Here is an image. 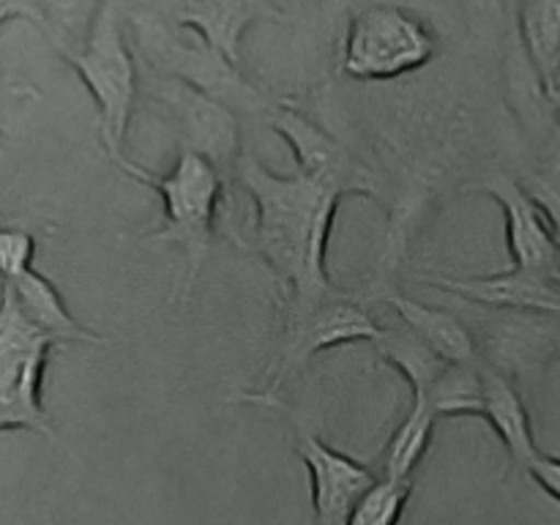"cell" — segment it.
I'll return each instance as SVG.
<instances>
[{"mask_svg":"<svg viewBox=\"0 0 560 525\" xmlns=\"http://www.w3.org/2000/svg\"><path fill=\"white\" fill-rule=\"evenodd\" d=\"M523 36L547 96H556L560 85V0H528L523 9Z\"/></svg>","mask_w":560,"mask_h":525,"instance_id":"obj_19","label":"cell"},{"mask_svg":"<svg viewBox=\"0 0 560 525\" xmlns=\"http://www.w3.org/2000/svg\"><path fill=\"white\" fill-rule=\"evenodd\" d=\"M235 178L255 202V246L284 288V304H306L328 295V238L342 191L295 170L277 175L244 153Z\"/></svg>","mask_w":560,"mask_h":525,"instance_id":"obj_1","label":"cell"},{"mask_svg":"<svg viewBox=\"0 0 560 525\" xmlns=\"http://www.w3.org/2000/svg\"><path fill=\"white\" fill-rule=\"evenodd\" d=\"M42 11L44 33L60 55L74 52L85 44L104 0H33Z\"/></svg>","mask_w":560,"mask_h":525,"instance_id":"obj_20","label":"cell"},{"mask_svg":"<svg viewBox=\"0 0 560 525\" xmlns=\"http://www.w3.org/2000/svg\"><path fill=\"white\" fill-rule=\"evenodd\" d=\"M71 69L93 96L98 109V131L107 156H124L126 131L135 113L137 93H140V69H137L135 49L126 42L124 20L115 3L104 0L85 44L74 52H66Z\"/></svg>","mask_w":560,"mask_h":525,"instance_id":"obj_4","label":"cell"},{"mask_svg":"<svg viewBox=\"0 0 560 525\" xmlns=\"http://www.w3.org/2000/svg\"><path fill=\"white\" fill-rule=\"evenodd\" d=\"M9 20H27L44 31V20H42V11L36 9L33 0H0V25Z\"/></svg>","mask_w":560,"mask_h":525,"instance_id":"obj_24","label":"cell"},{"mask_svg":"<svg viewBox=\"0 0 560 525\" xmlns=\"http://www.w3.org/2000/svg\"><path fill=\"white\" fill-rule=\"evenodd\" d=\"M383 326L342 290L306 304H284L282 339L268 370V392H277L290 375L304 370L317 353L350 342H375Z\"/></svg>","mask_w":560,"mask_h":525,"instance_id":"obj_7","label":"cell"},{"mask_svg":"<svg viewBox=\"0 0 560 525\" xmlns=\"http://www.w3.org/2000/svg\"><path fill=\"white\" fill-rule=\"evenodd\" d=\"M386 304L397 312L399 323L410 328L446 364H476L479 361L474 334L468 331V326L454 312L427 306L399 293L386 295Z\"/></svg>","mask_w":560,"mask_h":525,"instance_id":"obj_16","label":"cell"},{"mask_svg":"<svg viewBox=\"0 0 560 525\" xmlns=\"http://www.w3.org/2000/svg\"><path fill=\"white\" fill-rule=\"evenodd\" d=\"M36 238L22 228H0V279L14 282L33 268Z\"/></svg>","mask_w":560,"mask_h":525,"instance_id":"obj_22","label":"cell"},{"mask_svg":"<svg viewBox=\"0 0 560 525\" xmlns=\"http://www.w3.org/2000/svg\"><path fill=\"white\" fill-rule=\"evenodd\" d=\"M413 481L377 479L350 512L348 525H399Z\"/></svg>","mask_w":560,"mask_h":525,"instance_id":"obj_21","label":"cell"},{"mask_svg":"<svg viewBox=\"0 0 560 525\" xmlns=\"http://www.w3.org/2000/svg\"><path fill=\"white\" fill-rule=\"evenodd\" d=\"M430 288L452 293L457 299L470 301L492 310H520V312H545L560 315V282L536 273L509 268L501 273L487 277H443V273H427L419 277Z\"/></svg>","mask_w":560,"mask_h":525,"instance_id":"obj_13","label":"cell"},{"mask_svg":"<svg viewBox=\"0 0 560 525\" xmlns=\"http://www.w3.org/2000/svg\"><path fill=\"white\" fill-rule=\"evenodd\" d=\"M140 88H145L151 102L159 104L162 113L173 120L180 148L200 153L217 164L224 178H233L244 151H241V120L228 104L156 71H148L145 82L140 77Z\"/></svg>","mask_w":560,"mask_h":525,"instance_id":"obj_8","label":"cell"},{"mask_svg":"<svg viewBox=\"0 0 560 525\" xmlns=\"http://www.w3.org/2000/svg\"><path fill=\"white\" fill-rule=\"evenodd\" d=\"M375 350L388 366L405 377L410 386V397H427L435 386L438 377L446 372V361L432 353L410 328H383L381 337L375 339Z\"/></svg>","mask_w":560,"mask_h":525,"instance_id":"obj_18","label":"cell"},{"mask_svg":"<svg viewBox=\"0 0 560 525\" xmlns=\"http://www.w3.org/2000/svg\"><path fill=\"white\" fill-rule=\"evenodd\" d=\"M435 49L427 22L402 5L372 3L350 20L339 66L355 82H388L424 69Z\"/></svg>","mask_w":560,"mask_h":525,"instance_id":"obj_6","label":"cell"},{"mask_svg":"<svg viewBox=\"0 0 560 525\" xmlns=\"http://www.w3.org/2000/svg\"><path fill=\"white\" fill-rule=\"evenodd\" d=\"M126 20L131 25L135 52L148 71L186 82L195 91L228 104L233 113L268 115L273 109L266 93L246 80L241 66L224 58L195 31H180L153 11H135Z\"/></svg>","mask_w":560,"mask_h":525,"instance_id":"obj_3","label":"cell"},{"mask_svg":"<svg viewBox=\"0 0 560 525\" xmlns=\"http://www.w3.org/2000/svg\"><path fill=\"white\" fill-rule=\"evenodd\" d=\"M295 454L310 474L312 512L317 525H348L355 503L381 479L364 463L337 452L306 430L295 438Z\"/></svg>","mask_w":560,"mask_h":525,"instance_id":"obj_10","label":"cell"},{"mask_svg":"<svg viewBox=\"0 0 560 525\" xmlns=\"http://www.w3.org/2000/svg\"><path fill=\"white\" fill-rule=\"evenodd\" d=\"M151 11L180 31H195L238 66L246 31L257 22L282 20V9L271 0H162V9Z\"/></svg>","mask_w":560,"mask_h":525,"instance_id":"obj_12","label":"cell"},{"mask_svg":"<svg viewBox=\"0 0 560 525\" xmlns=\"http://www.w3.org/2000/svg\"><path fill=\"white\" fill-rule=\"evenodd\" d=\"M479 419L495 430L501 443L506 446L509 459L517 468L525 470V465L539 454V446L534 441V427H530L528 408L523 397L514 388V383L503 375L501 370L490 364H481V408Z\"/></svg>","mask_w":560,"mask_h":525,"instance_id":"obj_14","label":"cell"},{"mask_svg":"<svg viewBox=\"0 0 560 525\" xmlns=\"http://www.w3.org/2000/svg\"><path fill=\"white\" fill-rule=\"evenodd\" d=\"M115 164L131 180L156 191L159 200H162L164 222L151 238L175 244L184 252L186 277L180 299L189 301V295L195 293L197 277H200L202 266H206L208 255H211L217 213L230 180L219 173L217 164L208 162L200 153L189 151V148H180L173 170L164 175L151 173V170H145L142 164L131 162L126 156L115 159Z\"/></svg>","mask_w":560,"mask_h":525,"instance_id":"obj_2","label":"cell"},{"mask_svg":"<svg viewBox=\"0 0 560 525\" xmlns=\"http://www.w3.org/2000/svg\"><path fill=\"white\" fill-rule=\"evenodd\" d=\"M550 98H552V104H556V109H558V115H560V93H556V96H550ZM556 170H560V156H558Z\"/></svg>","mask_w":560,"mask_h":525,"instance_id":"obj_26","label":"cell"},{"mask_svg":"<svg viewBox=\"0 0 560 525\" xmlns=\"http://www.w3.org/2000/svg\"><path fill=\"white\" fill-rule=\"evenodd\" d=\"M481 191H487L501 206L514 268L560 282L556 235H552L545 211L530 197L525 184H517L509 175H492L481 184Z\"/></svg>","mask_w":560,"mask_h":525,"instance_id":"obj_11","label":"cell"},{"mask_svg":"<svg viewBox=\"0 0 560 525\" xmlns=\"http://www.w3.org/2000/svg\"><path fill=\"white\" fill-rule=\"evenodd\" d=\"M438 419H441V416L435 413L430 399L413 397L408 416L399 421L392 441H388L386 452H383L381 474L377 476L392 481H413L416 468H419L421 459L430 452L432 432H435Z\"/></svg>","mask_w":560,"mask_h":525,"instance_id":"obj_17","label":"cell"},{"mask_svg":"<svg viewBox=\"0 0 560 525\" xmlns=\"http://www.w3.org/2000/svg\"><path fill=\"white\" fill-rule=\"evenodd\" d=\"M0 142H3V131H0Z\"/></svg>","mask_w":560,"mask_h":525,"instance_id":"obj_27","label":"cell"},{"mask_svg":"<svg viewBox=\"0 0 560 525\" xmlns=\"http://www.w3.org/2000/svg\"><path fill=\"white\" fill-rule=\"evenodd\" d=\"M58 342L22 315L9 284H0V432L31 430L55 441L42 397L44 370Z\"/></svg>","mask_w":560,"mask_h":525,"instance_id":"obj_5","label":"cell"},{"mask_svg":"<svg viewBox=\"0 0 560 525\" xmlns=\"http://www.w3.org/2000/svg\"><path fill=\"white\" fill-rule=\"evenodd\" d=\"M3 284H9V290L14 293L22 315H25L33 326L42 328L47 337H52L58 345H107V337L96 334L93 328L82 326V323L71 315L63 295L58 293V288H55L44 273H38L36 268H31V271H25L22 277H16L14 282Z\"/></svg>","mask_w":560,"mask_h":525,"instance_id":"obj_15","label":"cell"},{"mask_svg":"<svg viewBox=\"0 0 560 525\" xmlns=\"http://www.w3.org/2000/svg\"><path fill=\"white\" fill-rule=\"evenodd\" d=\"M268 124L290 145L295 167L301 175L317 180L323 186L348 195L377 197V180L337 137L315 124L310 115L299 113L295 107L279 104L268 113Z\"/></svg>","mask_w":560,"mask_h":525,"instance_id":"obj_9","label":"cell"},{"mask_svg":"<svg viewBox=\"0 0 560 525\" xmlns=\"http://www.w3.org/2000/svg\"><path fill=\"white\" fill-rule=\"evenodd\" d=\"M5 96H33V98H38V93H36V88L31 85V82L16 80V77L0 74V98H5Z\"/></svg>","mask_w":560,"mask_h":525,"instance_id":"obj_25","label":"cell"},{"mask_svg":"<svg viewBox=\"0 0 560 525\" xmlns=\"http://www.w3.org/2000/svg\"><path fill=\"white\" fill-rule=\"evenodd\" d=\"M525 474L552 498L560 503V457H550V454H536L528 465H525Z\"/></svg>","mask_w":560,"mask_h":525,"instance_id":"obj_23","label":"cell"}]
</instances>
